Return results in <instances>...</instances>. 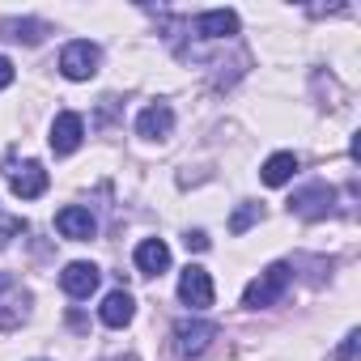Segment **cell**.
Listing matches in <instances>:
<instances>
[{
  "label": "cell",
  "instance_id": "9a60e30c",
  "mask_svg": "<svg viewBox=\"0 0 361 361\" xmlns=\"http://www.w3.org/2000/svg\"><path fill=\"white\" fill-rule=\"evenodd\" d=\"M259 217H264V209H259V204H243V209L230 217V234H247Z\"/></svg>",
  "mask_w": 361,
  "mask_h": 361
},
{
  "label": "cell",
  "instance_id": "e0dca14e",
  "mask_svg": "<svg viewBox=\"0 0 361 361\" xmlns=\"http://www.w3.org/2000/svg\"><path fill=\"white\" fill-rule=\"evenodd\" d=\"M22 323V306L13 302V306H5V302H0V331H9V327H18Z\"/></svg>",
  "mask_w": 361,
  "mask_h": 361
},
{
  "label": "cell",
  "instance_id": "30bf717a",
  "mask_svg": "<svg viewBox=\"0 0 361 361\" xmlns=\"http://www.w3.org/2000/svg\"><path fill=\"white\" fill-rule=\"evenodd\" d=\"M196 35L200 39H230V35H238V13L234 9H209L196 18Z\"/></svg>",
  "mask_w": 361,
  "mask_h": 361
},
{
  "label": "cell",
  "instance_id": "ac0fdd59",
  "mask_svg": "<svg viewBox=\"0 0 361 361\" xmlns=\"http://www.w3.org/2000/svg\"><path fill=\"white\" fill-rule=\"evenodd\" d=\"M357 344H361V331H348V340L340 344V353H336V361H353V357H357Z\"/></svg>",
  "mask_w": 361,
  "mask_h": 361
},
{
  "label": "cell",
  "instance_id": "ba28073f",
  "mask_svg": "<svg viewBox=\"0 0 361 361\" xmlns=\"http://www.w3.org/2000/svg\"><path fill=\"white\" fill-rule=\"evenodd\" d=\"M56 230H60L64 238H73V243H90L98 226H94L90 209H81V204H68V209H60V213H56Z\"/></svg>",
  "mask_w": 361,
  "mask_h": 361
},
{
  "label": "cell",
  "instance_id": "2e32d148",
  "mask_svg": "<svg viewBox=\"0 0 361 361\" xmlns=\"http://www.w3.org/2000/svg\"><path fill=\"white\" fill-rule=\"evenodd\" d=\"M5 30H13L9 39H18V43H22V39H26V43H39V39H43V26H39V22H13V26H5Z\"/></svg>",
  "mask_w": 361,
  "mask_h": 361
},
{
  "label": "cell",
  "instance_id": "8992f818",
  "mask_svg": "<svg viewBox=\"0 0 361 361\" xmlns=\"http://www.w3.org/2000/svg\"><path fill=\"white\" fill-rule=\"evenodd\" d=\"M81 136H85V123H81L77 111L56 115V123H51V153H60V157L77 153V149H81Z\"/></svg>",
  "mask_w": 361,
  "mask_h": 361
},
{
  "label": "cell",
  "instance_id": "44dd1931",
  "mask_svg": "<svg viewBox=\"0 0 361 361\" xmlns=\"http://www.w3.org/2000/svg\"><path fill=\"white\" fill-rule=\"evenodd\" d=\"M18 230H22V221H9V226H0V247H5V243L18 234Z\"/></svg>",
  "mask_w": 361,
  "mask_h": 361
},
{
  "label": "cell",
  "instance_id": "52a82bcc",
  "mask_svg": "<svg viewBox=\"0 0 361 361\" xmlns=\"http://www.w3.org/2000/svg\"><path fill=\"white\" fill-rule=\"evenodd\" d=\"M47 170L39 166V161H26V166H18V170H9V188H13V196H22V200H39L43 192H47Z\"/></svg>",
  "mask_w": 361,
  "mask_h": 361
},
{
  "label": "cell",
  "instance_id": "3957f363",
  "mask_svg": "<svg viewBox=\"0 0 361 361\" xmlns=\"http://www.w3.org/2000/svg\"><path fill=\"white\" fill-rule=\"evenodd\" d=\"M98 60H102V51H98L90 39H77V43H68V47L60 51V73H64L68 81H90V77L98 73Z\"/></svg>",
  "mask_w": 361,
  "mask_h": 361
},
{
  "label": "cell",
  "instance_id": "4fadbf2b",
  "mask_svg": "<svg viewBox=\"0 0 361 361\" xmlns=\"http://www.w3.org/2000/svg\"><path fill=\"white\" fill-rule=\"evenodd\" d=\"M136 268H140L145 276H161V272L170 268V247H166L161 238H145V243L136 247Z\"/></svg>",
  "mask_w": 361,
  "mask_h": 361
},
{
  "label": "cell",
  "instance_id": "ffe728a7",
  "mask_svg": "<svg viewBox=\"0 0 361 361\" xmlns=\"http://www.w3.org/2000/svg\"><path fill=\"white\" fill-rule=\"evenodd\" d=\"M13 77H18V73H13V64L0 56V90H9V85H13Z\"/></svg>",
  "mask_w": 361,
  "mask_h": 361
},
{
  "label": "cell",
  "instance_id": "6da1fadb",
  "mask_svg": "<svg viewBox=\"0 0 361 361\" xmlns=\"http://www.w3.org/2000/svg\"><path fill=\"white\" fill-rule=\"evenodd\" d=\"M289 281H293V268L289 264H268L251 285H247V293H243V306H251V310H259V306H272V302H281L285 298V289H289Z\"/></svg>",
  "mask_w": 361,
  "mask_h": 361
},
{
  "label": "cell",
  "instance_id": "7a4b0ae2",
  "mask_svg": "<svg viewBox=\"0 0 361 361\" xmlns=\"http://www.w3.org/2000/svg\"><path fill=\"white\" fill-rule=\"evenodd\" d=\"M217 340V323L209 319H178L174 323V353L178 357H200Z\"/></svg>",
  "mask_w": 361,
  "mask_h": 361
},
{
  "label": "cell",
  "instance_id": "d6986e66",
  "mask_svg": "<svg viewBox=\"0 0 361 361\" xmlns=\"http://www.w3.org/2000/svg\"><path fill=\"white\" fill-rule=\"evenodd\" d=\"M183 243H188V251H209V234H204V230H192Z\"/></svg>",
  "mask_w": 361,
  "mask_h": 361
},
{
  "label": "cell",
  "instance_id": "8fae6325",
  "mask_svg": "<svg viewBox=\"0 0 361 361\" xmlns=\"http://www.w3.org/2000/svg\"><path fill=\"white\" fill-rule=\"evenodd\" d=\"M170 128H174V111H170L166 102L145 106L140 119H136V132H140L145 140H161V136H170Z\"/></svg>",
  "mask_w": 361,
  "mask_h": 361
},
{
  "label": "cell",
  "instance_id": "9c48e42d",
  "mask_svg": "<svg viewBox=\"0 0 361 361\" xmlns=\"http://www.w3.org/2000/svg\"><path fill=\"white\" fill-rule=\"evenodd\" d=\"M60 285H64L68 298H90V293L98 289V268L85 264V259H77V264H68V268L60 272Z\"/></svg>",
  "mask_w": 361,
  "mask_h": 361
},
{
  "label": "cell",
  "instance_id": "7c38bea8",
  "mask_svg": "<svg viewBox=\"0 0 361 361\" xmlns=\"http://www.w3.org/2000/svg\"><path fill=\"white\" fill-rule=\"evenodd\" d=\"M132 314H136V302H132V293H128V289L106 293V302L98 306V319H102L106 327H128V323H132Z\"/></svg>",
  "mask_w": 361,
  "mask_h": 361
},
{
  "label": "cell",
  "instance_id": "5bb4252c",
  "mask_svg": "<svg viewBox=\"0 0 361 361\" xmlns=\"http://www.w3.org/2000/svg\"><path fill=\"white\" fill-rule=\"evenodd\" d=\"M293 174H298V157H293V153H272V157L264 161V170H259V178H264L268 188H285Z\"/></svg>",
  "mask_w": 361,
  "mask_h": 361
},
{
  "label": "cell",
  "instance_id": "5b68a950",
  "mask_svg": "<svg viewBox=\"0 0 361 361\" xmlns=\"http://www.w3.org/2000/svg\"><path fill=\"white\" fill-rule=\"evenodd\" d=\"M331 204H336V192H331L327 183H310V188H302V192L289 200V209H293L298 217H306V221L327 217V213H331Z\"/></svg>",
  "mask_w": 361,
  "mask_h": 361
},
{
  "label": "cell",
  "instance_id": "277c9868",
  "mask_svg": "<svg viewBox=\"0 0 361 361\" xmlns=\"http://www.w3.org/2000/svg\"><path fill=\"white\" fill-rule=\"evenodd\" d=\"M178 298H183L192 310H209L213 306V276H209V268L188 264L183 276H178Z\"/></svg>",
  "mask_w": 361,
  "mask_h": 361
}]
</instances>
